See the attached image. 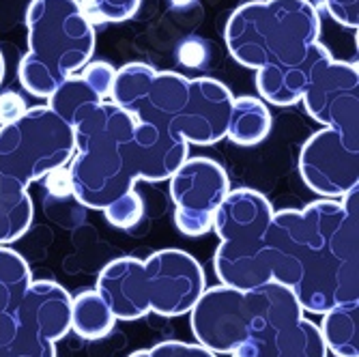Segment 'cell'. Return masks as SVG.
I'll return each instance as SVG.
<instances>
[{"label":"cell","mask_w":359,"mask_h":357,"mask_svg":"<svg viewBox=\"0 0 359 357\" xmlns=\"http://www.w3.org/2000/svg\"><path fill=\"white\" fill-rule=\"evenodd\" d=\"M357 189L304 209L273 211L267 224L271 282L288 286L304 312L323 314L359 302Z\"/></svg>","instance_id":"6da1fadb"},{"label":"cell","mask_w":359,"mask_h":357,"mask_svg":"<svg viewBox=\"0 0 359 357\" xmlns=\"http://www.w3.org/2000/svg\"><path fill=\"white\" fill-rule=\"evenodd\" d=\"M72 129L76 144L67 168L72 196L93 211H104L134 189L138 179L149 183L170 179L189 157V142L138 123L110 100L80 112Z\"/></svg>","instance_id":"7a4b0ae2"},{"label":"cell","mask_w":359,"mask_h":357,"mask_svg":"<svg viewBox=\"0 0 359 357\" xmlns=\"http://www.w3.org/2000/svg\"><path fill=\"white\" fill-rule=\"evenodd\" d=\"M320 13L310 0H250L224 26L231 56L256 72V90L271 106L302 100L310 65L325 46L318 41Z\"/></svg>","instance_id":"3957f363"},{"label":"cell","mask_w":359,"mask_h":357,"mask_svg":"<svg viewBox=\"0 0 359 357\" xmlns=\"http://www.w3.org/2000/svg\"><path fill=\"white\" fill-rule=\"evenodd\" d=\"M110 102L175 140L211 147L226 138L235 95L213 78H187L127 62L114 74Z\"/></svg>","instance_id":"277c9868"},{"label":"cell","mask_w":359,"mask_h":357,"mask_svg":"<svg viewBox=\"0 0 359 357\" xmlns=\"http://www.w3.org/2000/svg\"><path fill=\"white\" fill-rule=\"evenodd\" d=\"M207 288L203 265L183 250H157L149 258L123 256L97 276L95 290L116 321H138L151 312L181 316Z\"/></svg>","instance_id":"5b68a950"},{"label":"cell","mask_w":359,"mask_h":357,"mask_svg":"<svg viewBox=\"0 0 359 357\" xmlns=\"http://www.w3.org/2000/svg\"><path fill=\"white\" fill-rule=\"evenodd\" d=\"M28 52L20 60L22 86L48 97L90 62L95 26L82 13L80 0H30L26 9Z\"/></svg>","instance_id":"8992f818"},{"label":"cell","mask_w":359,"mask_h":357,"mask_svg":"<svg viewBox=\"0 0 359 357\" xmlns=\"http://www.w3.org/2000/svg\"><path fill=\"white\" fill-rule=\"evenodd\" d=\"M271 215V203L258 189L239 187L226 194L213 220V231L219 237L213 269L222 284L252 290L271 282L265 241Z\"/></svg>","instance_id":"52a82bcc"},{"label":"cell","mask_w":359,"mask_h":357,"mask_svg":"<svg viewBox=\"0 0 359 357\" xmlns=\"http://www.w3.org/2000/svg\"><path fill=\"white\" fill-rule=\"evenodd\" d=\"M74 151L72 125L48 106L26 108L20 119L0 125V175L26 187L69 164Z\"/></svg>","instance_id":"ba28073f"},{"label":"cell","mask_w":359,"mask_h":357,"mask_svg":"<svg viewBox=\"0 0 359 357\" xmlns=\"http://www.w3.org/2000/svg\"><path fill=\"white\" fill-rule=\"evenodd\" d=\"M231 357H327L318 325L304 316L290 288L269 282V295Z\"/></svg>","instance_id":"9c48e42d"},{"label":"cell","mask_w":359,"mask_h":357,"mask_svg":"<svg viewBox=\"0 0 359 357\" xmlns=\"http://www.w3.org/2000/svg\"><path fill=\"white\" fill-rule=\"evenodd\" d=\"M267 295L269 282L252 290L226 284L205 288L187 312L196 342L215 355H231L245 340Z\"/></svg>","instance_id":"30bf717a"},{"label":"cell","mask_w":359,"mask_h":357,"mask_svg":"<svg viewBox=\"0 0 359 357\" xmlns=\"http://www.w3.org/2000/svg\"><path fill=\"white\" fill-rule=\"evenodd\" d=\"M299 102L316 123L338 129L351 144H359L357 62L338 60L325 48L310 65Z\"/></svg>","instance_id":"8fae6325"},{"label":"cell","mask_w":359,"mask_h":357,"mask_svg":"<svg viewBox=\"0 0 359 357\" xmlns=\"http://www.w3.org/2000/svg\"><path fill=\"white\" fill-rule=\"evenodd\" d=\"M15 338L3 357H56L72 332V295L54 280H32L15 310Z\"/></svg>","instance_id":"7c38bea8"},{"label":"cell","mask_w":359,"mask_h":357,"mask_svg":"<svg viewBox=\"0 0 359 357\" xmlns=\"http://www.w3.org/2000/svg\"><path fill=\"white\" fill-rule=\"evenodd\" d=\"M228 191L231 181L222 164L211 157H187L170 175V198L179 233L185 237L207 235Z\"/></svg>","instance_id":"4fadbf2b"},{"label":"cell","mask_w":359,"mask_h":357,"mask_svg":"<svg viewBox=\"0 0 359 357\" xmlns=\"http://www.w3.org/2000/svg\"><path fill=\"white\" fill-rule=\"evenodd\" d=\"M304 183L323 198H342L359 187V144H351L338 129L312 134L299 153Z\"/></svg>","instance_id":"5bb4252c"},{"label":"cell","mask_w":359,"mask_h":357,"mask_svg":"<svg viewBox=\"0 0 359 357\" xmlns=\"http://www.w3.org/2000/svg\"><path fill=\"white\" fill-rule=\"evenodd\" d=\"M114 74L116 69L106 60L86 62L80 74L67 78L48 97L46 106L72 125L74 119L86 108L110 100Z\"/></svg>","instance_id":"9a60e30c"},{"label":"cell","mask_w":359,"mask_h":357,"mask_svg":"<svg viewBox=\"0 0 359 357\" xmlns=\"http://www.w3.org/2000/svg\"><path fill=\"white\" fill-rule=\"evenodd\" d=\"M271 132V112L258 97H235L226 138L239 147H254Z\"/></svg>","instance_id":"2e32d148"},{"label":"cell","mask_w":359,"mask_h":357,"mask_svg":"<svg viewBox=\"0 0 359 357\" xmlns=\"http://www.w3.org/2000/svg\"><path fill=\"white\" fill-rule=\"evenodd\" d=\"M318 332L325 349L334 357H359V302L323 312Z\"/></svg>","instance_id":"e0dca14e"},{"label":"cell","mask_w":359,"mask_h":357,"mask_svg":"<svg viewBox=\"0 0 359 357\" xmlns=\"http://www.w3.org/2000/svg\"><path fill=\"white\" fill-rule=\"evenodd\" d=\"M114 314L97 290H82L72 297V332L84 340L106 338L114 330Z\"/></svg>","instance_id":"ac0fdd59"},{"label":"cell","mask_w":359,"mask_h":357,"mask_svg":"<svg viewBox=\"0 0 359 357\" xmlns=\"http://www.w3.org/2000/svg\"><path fill=\"white\" fill-rule=\"evenodd\" d=\"M30 282L26 258L9 245H0V314H15Z\"/></svg>","instance_id":"d6986e66"},{"label":"cell","mask_w":359,"mask_h":357,"mask_svg":"<svg viewBox=\"0 0 359 357\" xmlns=\"http://www.w3.org/2000/svg\"><path fill=\"white\" fill-rule=\"evenodd\" d=\"M142 5V0H80L82 13L93 26L118 24L132 20Z\"/></svg>","instance_id":"ffe728a7"},{"label":"cell","mask_w":359,"mask_h":357,"mask_svg":"<svg viewBox=\"0 0 359 357\" xmlns=\"http://www.w3.org/2000/svg\"><path fill=\"white\" fill-rule=\"evenodd\" d=\"M104 215L114 229H134L144 217V201L136 189H129L104 209Z\"/></svg>","instance_id":"44dd1931"},{"label":"cell","mask_w":359,"mask_h":357,"mask_svg":"<svg viewBox=\"0 0 359 357\" xmlns=\"http://www.w3.org/2000/svg\"><path fill=\"white\" fill-rule=\"evenodd\" d=\"M127 357H217L209 349L201 346L198 342L189 344V342H179V340H168V342H159L151 349H140L134 351Z\"/></svg>","instance_id":"7402d4cb"},{"label":"cell","mask_w":359,"mask_h":357,"mask_svg":"<svg viewBox=\"0 0 359 357\" xmlns=\"http://www.w3.org/2000/svg\"><path fill=\"white\" fill-rule=\"evenodd\" d=\"M330 18H334L344 28L357 30L359 26V0H323Z\"/></svg>","instance_id":"603a6c76"},{"label":"cell","mask_w":359,"mask_h":357,"mask_svg":"<svg viewBox=\"0 0 359 357\" xmlns=\"http://www.w3.org/2000/svg\"><path fill=\"white\" fill-rule=\"evenodd\" d=\"M26 112V102L13 90L0 93V125H7Z\"/></svg>","instance_id":"cb8c5ba5"},{"label":"cell","mask_w":359,"mask_h":357,"mask_svg":"<svg viewBox=\"0 0 359 357\" xmlns=\"http://www.w3.org/2000/svg\"><path fill=\"white\" fill-rule=\"evenodd\" d=\"M48 187V191L52 194V196H72V179H69V170L60 166V168H54L50 170L43 179H41Z\"/></svg>","instance_id":"d4e9b609"},{"label":"cell","mask_w":359,"mask_h":357,"mask_svg":"<svg viewBox=\"0 0 359 357\" xmlns=\"http://www.w3.org/2000/svg\"><path fill=\"white\" fill-rule=\"evenodd\" d=\"M3 78H5V58L3 52H0V84H3Z\"/></svg>","instance_id":"484cf974"}]
</instances>
